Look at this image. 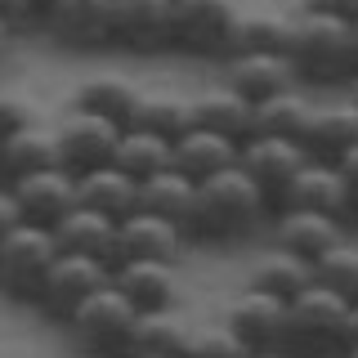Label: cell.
I'll list each match as a JSON object with an SVG mask.
<instances>
[{"instance_id":"obj_1","label":"cell","mask_w":358,"mask_h":358,"mask_svg":"<svg viewBox=\"0 0 358 358\" xmlns=\"http://www.w3.org/2000/svg\"><path fill=\"white\" fill-rule=\"evenodd\" d=\"M273 215V201L264 188L238 166L197 179V206H193V238L201 242H242Z\"/></svg>"},{"instance_id":"obj_2","label":"cell","mask_w":358,"mask_h":358,"mask_svg":"<svg viewBox=\"0 0 358 358\" xmlns=\"http://www.w3.org/2000/svg\"><path fill=\"white\" fill-rule=\"evenodd\" d=\"M291 63H296L300 85L313 90H336L350 85L358 72V36L350 18L336 14H313V9H300L296 22H291V45H287Z\"/></svg>"},{"instance_id":"obj_3","label":"cell","mask_w":358,"mask_h":358,"mask_svg":"<svg viewBox=\"0 0 358 358\" xmlns=\"http://www.w3.org/2000/svg\"><path fill=\"white\" fill-rule=\"evenodd\" d=\"M350 345V300L327 287H305L287 300V336L282 350L296 358H341Z\"/></svg>"},{"instance_id":"obj_4","label":"cell","mask_w":358,"mask_h":358,"mask_svg":"<svg viewBox=\"0 0 358 358\" xmlns=\"http://www.w3.org/2000/svg\"><path fill=\"white\" fill-rule=\"evenodd\" d=\"M134 318L139 309L112 287V278L99 291L90 296L67 313L63 331L72 336L76 350H90V354H117V358H130V341H134Z\"/></svg>"},{"instance_id":"obj_5","label":"cell","mask_w":358,"mask_h":358,"mask_svg":"<svg viewBox=\"0 0 358 358\" xmlns=\"http://www.w3.org/2000/svg\"><path fill=\"white\" fill-rule=\"evenodd\" d=\"M242 0H175L171 18V50L184 59H215L224 63L233 50Z\"/></svg>"},{"instance_id":"obj_6","label":"cell","mask_w":358,"mask_h":358,"mask_svg":"<svg viewBox=\"0 0 358 358\" xmlns=\"http://www.w3.org/2000/svg\"><path fill=\"white\" fill-rule=\"evenodd\" d=\"M54 260H59L54 229L22 220L14 233H5V238H0V296L31 305V300H36L41 278L50 273Z\"/></svg>"},{"instance_id":"obj_7","label":"cell","mask_w":358,"mask_h":358,"mask_svg":"<svg viewBox=\"0 0 358 358\" xmlns=\"http://www.w3.org/2000/svg\"><path fill=\"white\" fill-rule=\"evenodd\" d=\"M112 278V268L103 260H90V255H67L59 251V260L50 264V273L41 278V287H36V313L41 318H50V322H67V313H72L81 300L90 296V291H99Z\"/></svg>"},{"instance_id":"obj_8","label":"cell","mask_w":358,"mask_h":358,"mask_svg":"<svg viewBox=\"0 0 358 358\" xmlns=\"http://www.w3.org/2000/svg\"><path fill=\"white\" fill-rule=\"evenodd\" d=\"M59 162L67 166L72 175H85L94 166H108L112 152H117V139H121V121L112 117H99V112H85V108H67L59 121Z\"/></svg>"},{"instance_id":"obj_9","label":"cell","mask_w":358,"mask_h":358,"mask_svg":"<svg viewBox=\"0 0 358 358\" xmlns=\"http://www.w3.org/2000/svg\"><path fill=\"white\" fill-rule=\"evenodd\" d=\"M36 27L63 50H103L112 41V0H45Z\"/></svg>"},{"instance_id":"obj_10","label":"cell","mask_w":358,"mask_h":358,"mask_svg":"<svg viewBox=\"0 0 358 358\" xmlns=\"http://www.w3.org/2000/svg\"><path fill=\"white\" fill-rule=\"evenodd\" d=\"M175 0H112V50L121 54H162L171 50Z\"/></svg>"},{"instance_id":"obj_11","label":"cell","mask_w":358,"mask_h":358,"mask_svg":"<svg viewBox=\"0 0 358 358\" xmlns=\"http://www.w3.org/2000/svg\"><path fill=\"white\" fill-rule=\"evenodd\" d=\"M224 322H229V331L238 336L251 354L282 350V336H287V300L268 296V291H255V287H242L238 296L224 305Z\"/></svg>"},{"instance_id":"obj_12","label":"cell","mask_w":358,"mask_h":358,"mask_svg":"<svg viewBox=\"0 0 358 358\" xmlns=\"http://www.w3.org/2000/svg\"><path fill=\"white\" fill-rule=\"evenodd\" d=\"M238 162H242V171L264 188V197L278 206L282 188L291 184V175H296L300 166L309 162V152H305V143L287 139V134H260V130H251V134L242 139Z\"/></svg>"},{"instance_id":"obj_13","label":"cell","mask_w":358,"mask_h":358,"mask_svg":"<svg viewBox=\"0 0 358 358\" xmlns=\"http://www.w3.org/2000/svg\"><path fill=\"white\" fill-rule=\"evenodd\" d=\"M224 85H233L251 103H264V99L300 85V76H296L291 54H282V50H242V54L224 59Z\"/></svg>"},{"instance_id":"obj_14","label":"cell","mask_w":358,"mask_h":358,"mask_svg":"<svg viewBox=\"0 0 358 358\" xmlns=\"http://www.w3.org/2000/svg\"><path fill=\"white\" fill-rule=\"evenodd\" d=\"M278 206L322 210V215H336V220H350L354 215V197H350V188H345L341 171H336V162H327V157H309V162L291 175V184L282 188Z\"/></svg>"},{"instance_id":"obj_15","label":"cell","mask_w":358,"mask_h":358,"mask_svg":"<svg viewBox=\"0 0 358 358\" xmlns=\"http://www.w3.org/2000/svg\"><path fill=\"white\" fill-rule=\"evenodd\" d=\"M9 188H14V197H18L22 220L45 224V229H54V224L76 206V175L67 171V166H45V171L18 175V179H9Z\"/></svg>"},{"instance_id":"obj_16","label":"cell","mask_w":358,"mask_h":358,"mask_svg":"<svg viewBox=\"0 0 358 358\" xmlns=\"http://www.w3.org/2000/svg\"><path fill=\"white\" fill-rule=\"evenodd\" d=\"M188 233L179 224L152 215V210H134L117 224V260H184Z\"/></svg>"},{"instance_id":"obj_17","label":"cell","mask_w":358,"mask_h":358,"mask_svg":"<svg viewBox=\"0 0 358 358\" xmlns=\"http://www.w3.org/2000/svg\"><path fill=\"white\" fill-rule=\"evenodd\" d=\"M112 287L139 313L179 305V264H171V260H117L112 264Z\"/></svg>"},{"instance_id":"obj_18","label":"cell","mask_w":358,"mask_h":358,"mask_svg":"<svg viewBox=\"0 0 358 358\" xmlns=\"http://www.w3.org/2000/svg\"><path fill=\"white\" fill-rule=\"evenodd\" d=\"M309 157H341L345 148L358 143V103L350 94L341 99H313V112H309V126L300 134Z\"/></svg>"},{"instance_id":"obj_19","label":"cell","mask_w":358,"mask_h":358,"mask_svg":"<svg viewBox=\"0 0 358 358\" xmlns=\"http://www.w3.org/2000/svg\"><path fill=\"white\" fill-rule=\"evenodd\" d=\"M117 224L121 220H108V215H99V210H90V206L76 201V206L54 224V242H59V251H67V255H90V260H103L112 268L117 264Z\"/></svg>"},{"instance_id":"obj_20","label":"cell","mask_w":358,"mask_h":358,"mask_svg":"<svg viewBox=\"0 0 358 358\" xmlns=\"http://www.w3.org/2000/svg\"><path fill=\"white\" fill-rule=\"evenodd\" d=\"M345 220L336 215H322V210H300V206H278L273 210V242L287 246V251L305 255V260H318L322 251L345 238Z\"/></svg>"},{"instance_id":"obj_21","label":"cell","mask_w":358,"mask_h":358,"mask_svg":"<svg viewBox=\"0 0 358 358\" xmlns=\"http://www.w3.org/2000/svg\"><path fill=\"white\" fill-rule=\"evenodd\" d=\"M45 166H63L59 162V130L54 121L36 117L31 126H22L14 134L0 139V179H18V175H31V171H45Z\"/></svg>"},{"instance_id":"obj_22","label":"cell","mask_w":358,"mask_h":358,"mask_svg":"<svg viewBox=\"0 0 358 358\" xmlns=\"http://www.w3.org/2000/svg\"><path fill=\"white\" fill-rule=\"evenodd\" d=\"M76 201L108 220H126L139 210V179L126 175L117 162L108 166H94V171L76 175Z\"/></svg>"},{"instance_id":"obj_23","label":"cell","mask_w":358,"mask_h":358,"mask_svg":"<svg viewBox=\"0 0 358 358\" xmlns=\"http://www.w3.org/2000/svg\"><path fill=\"white\" fill-rule=\"evenodd\" d=\"M193 206H197V179H188L179 166H166L139 184V210H152V215L179 224L188 238H193Z\"/></svg>"},{"instance_id":"obj_24","label":"cell","mask_w":358,"mask_h":358,"mask_svg":"<svg viewBox=\"0 0 358 358\" xmlns=\"http://www.w3.org/2000/svg\"><path fill=\"white\" fill-rule=\"evenodd\" d=\"M238 152H242L238 139H229L220 130H206V126H193L175 139V166L188 179H206L215 171H229V166H238Z\"/></svg>"},{"instance_id":"obj_25","label":"cell","mask_w":358,"mask_h":358,"mask_svg":"<svg viewBox=\"0 0 358 358\" xmlns=\"http://www.w3.org/2000/svg\"><path fill=\"white\" fill-rule=\"evenodd\" d=\"M126 126L152 130V134H162V139L175 143L184 130L197 126V112H193V99L188 94H175V90H143Z\"/></svg>"},{"instance_id":"obj_26","label":"cell","mask_w":358,"mask_h":358,"mask_svg":"<svg viewBox=\"0 0 358 358\" xmlns=\"http://www.w3.org/2000/svg\"><path fill=\"white\" fill-rule=\"evenodd\" d=\"M246 287L268 291V296H278V300H291L305 287H313V260H305V255H296V251H287V246L273 242V251H264L260 260L251 264Z\"/></svg>"},{"instance_id":"obj_27","label":"cell","mask_w":358,"mask_h":358,"mask_svg":"<svg viewBox=\"0 0 358 358\" xmlns=\"http://www.w3.org/2000/svg\"><path fill=\"white\" fill-rule=\"evenodd\" d=\"M139 94H143V90L134 85L130 76H121V72H94V76H85V81L72 90V108L99 112V117H112V121L126 126L134 103H139Z\"/></svg>"},{"instance_id":"obj_28","label":"cell","mask_w":358,"mask_h":358,"mask_svg":"<svg viewBox=\"0 0 358 358\" xmlns=\"http://www.w3.org/2000/svg\"><path fill=\"white\" fill-rule=\"evenodd\" d=\"M193 112H197V126H206V130H220V134H229V139H246L251 134V117H255V103L251 99H242L233 85H210V90H201V94H193Z\"/></svg>"},{"instance_id":"obj_29","label":"cell","mask_w":358,"mask_h":358,"mask_svg":"<svg viewBox=\"0 0 358 358\" xmlns=\"http://www.w3.org/2000/svg\"><path fill=\"white\" fill-rule=\"evenodd\" d=\"M188 318L179 305H166V309H143L134 318V341H130V354H179L184 358V341H188Z\"/></svg>"},{"instance_id":"obj_30","label":"cell","mask_w":358,"mask_h":358,"mask_svg":"<svg viewBox=\"0 0 358 358\" xmlns=\"http://www.w3.org/2000/svg\"><path fill=\"white\" fill-rule=\"evenodd\" d=\"M112 162L121 166L126 175H134L143 184L148 175L166 171V166H175V143L162 139V134L152 130H139V126H126L117 139V152H112Z\"/></svg>"},{"instance_id":"obj_31","label":"cell","mask_w":358,"mask_h":358,"mask_svg":"<svg viewBox=\"0 0 358 358\" xmlns=\"http://www.w3.org/2000/svg\"><path fill=\"white\" fill-rule=\"evenodd\" d=\"M309 112H313V94H309L305 85H291V90H282V94L255 103L251 130H260V134H287V139L300 143V134H305V126H309Z\"/></svg>"},{"instance_id":"obj_32","label":"cell","mask_w":358,"mask_h":358,"mask_svg":"<svg viewBox=\"0 0 358 358\" xmlns=\"http://www.w3.org/2000/svg\"><path fill=\"white\" fill-rule=\"evenodd\" d=\"M291 22H296V14H273V9H246L242 5L229 54H242V50H282L287 54Z\"/></svg>"},{"instance_id":"obj_33","label":"cell","mask_w":358,"mask_h":358,"mask_svg":"<svg viewBox=\"0 0 358 358\" xmlns=\"http://www.w3.org/2000/svg\"><path fill=\"white\" fill-rule=\"evenodd\" d=\"M313 282L336 291V296H345L354 305L358 300V233L336 238L327 251L313 260Z\"/></svg>"},{"instance_id":"obj_34","label":"cell","mask_w":358,"mask_h":358,"mask_svg":"<svg viewBox=\"0 0 358 358\" xmlns=\"http://www.w3.org/2000/svg\"><path fill=\"white\" fill-rule=\"evenodd\" d=\"M184 358H251V350L229 331V322H197L188 327V341H184Z\"/></svg>"},{"instance_id":"obj_35","label":"cell","mask_w":358,"mask_h":358,"mask_svg":"<svg viewBox=\"0 0 358 358\" xmlns=\"http://www.w3.org/2000/svg\"><path fill=\"white\" fill-rule=\"evenodd\" d=\"M36 117H41V108L31 103L27 94H18V90H0V139L14 134V130H22V126H31Z\"/></svg>"},{"instance_id":"obj_36","label":"cell","mask_w":358,"mask_h":358,"mask_svg":"<svg viewBox=\"0 0 358 358\" xmlns=\"http://www.w3.org/2000/svg\"><path fill=\"white\" fill-rule=\"evenodd\" d=\"M0 22L14 31H31L41 22V0H0Z\"/></svg>"},{"instance_id":"obj_37","label":"cell","mask_w":358,"mask_h":358,"mask_svg":"<svg viewBox=\"0 0 358 358\" xmlns=\"http://www.w3.org/2000/svg\"><path fill=\"white\" fill-rule=\"evenodd\" d=\"M331 162H336V171H341V179H345V188H350L354 215H358V143H354V148H345L341 157H331Z\"/></svg>"},{"instance_id":"obj_38","label":"cell","mask_w":358,"mask_h":358,"mask_svg":"<svg viewBox=\"0 0 358 358\" xmlns=\"http://www.w3.org/2000/svg\"><path fill=\"white\" fill-rule=\"evenodd\" d=\"M18 224H22L18 197H14V188H9V184H0V238H5V233H14Z\"/></svg>"},{"instance_id":"obj_39","label":"cell","mask_w":358,"mask_h":358,"mask_svg":"<svg viewBox=\"0 0 358 358\" xmlns=\"http://www.w3.org/2000/svg\"><path fill=\"white\" fill-rule=\"evenodd\" d=\"M300 9H313V14H336V18H358V0H300Z\"/></svg>"},{"instance_id":"obj_40","label":"cell","mask_w":358,"mask_h":358,"mask_svg":"<svg viewBox=\"0 0 358 358\" xmlns=\"http://www.w3.org/2000/svg\"><path fill=\"white\" fill-rule=\"evenodd\" d=\"M14 36H18V31L9 27V22H0V63H5V54H9V45H14Z\"/></svg>"},{"instance_id":"obj_41","label":"cell","mask_w":358,"mask_h":358,"mask_svg":"<svg viewBox=\"0 0 358 358\" xmlns=\"http://www.w3.org/2000/svg\"><path fill=\"white\" fill-rule=\"evenodd\" d=\"M350 345H358V300L350 305Z\"/></svg>"},{"instance_id":"obj_42","label":"cell","mask_w":358,"mask_h":358,"mask_svg":"<svg viewBox=\"0 0 358 358\" xmlns=\"http://www.w3.org/2000/svg\"><path fill=\"white\" fill-rule=\"evenodd\" d=\"M251 358H296L291 350H260V354H251Z\"/></svg>"},{"instance_id":"obj_43","label":"cell","mask_w":358,"mask_h":358,"mask_svg":"<svg viewBox=\"0 0 358 358\" xmlns=\"http://www.w3.org/2000/svg\"><path fill=\"white\" fill-rule=\"evenodd\" d=\"M345 94H350V99H354V103H358V72H354V81H350V85H345Z\"/></svg>"},{"instance_id":"obj_44","label":"cell","mask_w":358,"mask_h":358,"mask_svg":"<svg viewBox=\"0 0 358 358\" xmlns=\"http://www.w3.org/2000/svg\"><path fill=\"white\" fill-rule=\"evenodd\" d=\"M76 358H117V354H90V350H76Z\"/></svg>"},{"instance_id":"obj_45","label":"cell","mask_w":358,"mask_h":358,"mask_svg":"<svg viewBox=\"0 0 358 358\" xmlns=\"http://www.w3.org/2000/svg\"><path fill=\"white\" fill-rule=\"evenodd\" d=\"M130 358H179V354H130Z\"/></svg>"},{"instance_id":"obj_46","label":"cell","mask_w":358,"mask_h":358,"mask_svg":"<svg viewBox=\"0 0 358 358\" xmlns=\"http://www.w3.org/2000/svg\"><path fill=\"white\" fill-rule=\"evenodd\" d=\"M341 358H358V345H345V354Z\"/></svg>"},{"instance_id":"obj_47","label":"cell","mask_w":358,"mask_h":358,"mask_svg":"<svg viewBox=\"0 0 358 358\" xmlns=\"http://www.w3.org/2000/svg\"><path fill=\"white\" fill-rule=\"evenodd\" d=\"M354 36H358V18H354Z\"/></svg>"},{"instance_id":"obj_48","label":"cell","mask_w":358,"mask_h":358,"mask_svg":"<svg viewBox=\"0 0 358 358\" xmlns=\"http://www.w3.org/2000/svg\"><path fill=\"white\" fill-rule=\"evenodd\" d=\"M0 184H5V179H0Z\"/></svg>"},{"instance_id":"obj_49","label":"cell","mask_w":358,"mask_h":358,"mask_svg":"<svg viewBox=\"0 0 358 358\" xmlns=\"http://www.w3.org/2000/svg\"><path fill=\"white\" fill-rule=\"evenodd\" d=\"M41 5H45V0H41Z\"/></svg>"}]
</instances>
